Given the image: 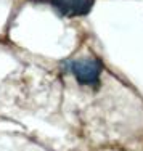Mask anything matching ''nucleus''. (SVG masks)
<instances>
[{
  "label": "nucleus",
  "instance_id": "nucleus-1",
  "mask_svg": "<svg viewBox=\"0 0 143 151\" xmlns=\"http://www.w3.org/2000/svg\"><path fill=\"white\" fill-rule=\"evenodd\" d=\"M69 71L74 74L76 81L80 85H98L100 82V74H101V63L95 58H79L73 60L68 64Z\"/></svg>",
  "mask_w": 143,
  "mask_h": 151
},
{
  "label": "nucleus",
  "instance_id": "nucleus-2",
  "mask_svg": "<svg viewBox=\"0 0 143 151\" xmlns=\"http://www.w3.org/2000/svg\"><path fill=\"white\" fill-rule=\"evenodd\" d=\"M52 5L64 16L88 15L93 6V0H52Z\"/></svg>",
  "mask_w": 143,
  "mask_h": 151
}]
</instances>
